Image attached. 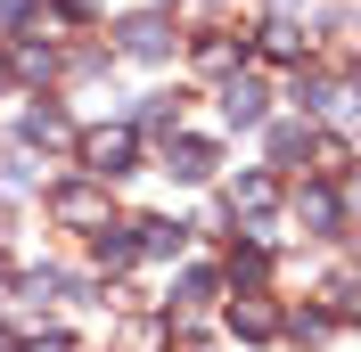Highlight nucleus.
I'll return each instance as SVG.
<instances>
[{"label":"nucleus","instance_id":"1","mask_svg":"<svg viewBox=\"0 0 361 352\" xmlns=\"http://www.w3.org/2000/svg\"><path fill=\"white\" fill-rule=\"evenodd\" d=\"M82 148V164L99 180H115V172H132V132H90V139H74Z\"/></svg>","mask_w":361,"mask_h":352},{"label":"nucleus","instance_id":"2","mask_svg":"<svg viewBox=\"0 0 361 352\" xmlns=\"http://www.w3.org/2000/svg\"><path fill=\"white\" fill-rule=\"evenodd\" d=\"M49 213L66 221V230H107V197H99V189H58Z\"/></svg>","mask_w":361,"mask_h":352},{"label":"nucleus","instance_id":"3","mask_svg":"<svg viewBox=\"0 0 361 352\" xmlns=\"http://www.w3.org/2000/svg\"><path fill=\"white\" fill-rule=\"evenodd\" d=\"M271 205H279V180H271V172L230 180V213H238V221H271Z\"/></svg>","mask_w":361,"mask_h":352},{"label":"nucleus","instance_id":"4","mask_svg":"<svg viewBox=\"0 0 361 352\" xmlns=\"http://www.w3.org/2000/svg\"><path fill=\"white\" fill-rule=\"evenodd\" d=\"M295 213H304V230H320V238H337V230H345V197H337V189H304Z\"/></svg>","mask_w":361,"mask_h":352},{"label":"nucleus","instance_id":"5","mask_svg":"<svg viewBox=\"0 0 361 352\" xmlns=\"http://www.w3.org/2000/svg\"><path fill=\"white\" fill-rule=\"evenodd\" d=\"M17 132L33 139V148H66V139H74V123H66L58 107H25V123H17Z\"/></svg>","mask_w":361,"mask_h":352},{"label":"nucleus","instance_id":"6","mask_svg":"<svg viewBox=\"0 0 361 352\" xmlns=\"http://www.w3.org/2000/svg\"><path fill=\"white\" fill-rule=\"evenodd\" d=\"M164 172H173V180H205V172H214V148H205V139H173Z\"/></svg>","mask_w":361,"mask_h":352},{"label":"nucleus","instance_id":"7","mask_svg":"<svg viewBox=\"0 0 361 352\" xmlns=\"http://www.w3.org/2000/svg\"><path fill=\"white\" fill-rule=\"evenodd\" d=\"M123 49H132V58H164V49H173L164 17H132V25H123Z\"/></svg>","mask_w":361,"mask_h":352},{"label":"nucleus","instance_id":"8","mask_svg":"<svg viewBox=\"0 0 361 352\" xmlns=\"http://www.w3.org/2000/svg\"><path fill=\"white\" fill-rule=\"evenodd\" d=\"M132 230H140V254H180V238H189V221H132Z\"/></svg>","mask_w":361,"mask_h":352},{"label":"nucleus","instance_id":"9","mask_svg":"<svg viewBox=\"0 0 361 352\" xmlns=\"http://www.w3.org/2000/svg\"><path fill=\"white\" fill-rule=\"evenodd\" d=\"M222 115H230V123H263V82H247V74H238V82L222 90Z\"/></svg>","mask_w":361,"mask_h":352},{"label":"nucleus","instance_id":"10","mask_svg":"<svg viewBox=\"0 0 361 352\" xmlns=\"http://www.w3.org/2000/svg\"><path fill=\"white\" fill-rule=\"evenodd\" d=\"M230 328H238V336H271V328H279V311H271L263 295H238V303H230Z\"/></svg>","mask_w":361,"mask_h":352},{"label":"nucleus","instance_id":"11","mask_svg":"<svg viewBox=\"0 0 361 352\" xmlns=\"http://www.w3.org/2000/svg\"><path fill=\"white\" fill-rule=\"evenodd\" d=\"M345 164H353V148H345L337 132H329V139H312V172H320V180H345Z\"/></svg>","mask_w":361,"mask_h":352},{"label":"nucleus","instance_id":"12","mask_svg":"<svg viewBox=\"0 0 361 352\" xmlns=\"http://www.w3.org/2000/svg\"><path fill=\"white\" fill-rule=\"evenodd\" d=\"M132 254H140V246H132V238H123V230L107 221V230H99V270H132Z\"/></svg>","mask_w":361,"mask_h":352},{"label":"nucleus","instance_id":"13","mask_svg":"<svg viewBox=\"0 0 361 352\" xmlns=\"http://www.w3.org/2000/svg\"><path fill=\"white\" fill-rule=\"evenodd\" d=\"M304 49H312V42H304L288 17H279V25H263V58H304Z\"/></svg>","mask_w":361,"mask_h":352},{"label":"nucleus","instance_id":"14","mask_svg":"<svg viewBox=\"0 0 361 352\" xmlns=\"http://www.w3.org/2000/svg\"><path fill=\"white\" fill-rule=\"evenodd\" d=\"M263 270H271V254H263V246H247V254L230 263V279H247V287H255V279H263Z\"/></svg>","mask_w":361,"mask_h":352},{"label":"nucleus","instance_id":"15","mask_svg":"<svg viewBox=\"0 0 361 352\" xmlns=\"http://www.w3.org/2000/svg\"><path fill=\"white\" fill-rule=\"evenodd\" d=\"M25 352H66V336H42V344H25Z\"/></svg>","mask_w":361,"mask_h":352},{"label":"nucleus","instance_id":"16","mask_svg":"<svg viewBox=\"0 0 361 352\" xmlns=\"http://www.w3.org/2000/svg\"><path fill=\"white\" fill-rule=\"evenodd\" d=\"M0 352H17V336H8V328H0Z\"/></svg>","mask_w":361,"mask_h":352},{"label":"nucleus","instance_id":"17","mask_svg":"<svg viewBox=\"0 0 361 352\" xmlns=\"http://www.w3.org/2000/svg\"><path fill=\"white\" fill-rule=\"evenodd\" d=\"M0 82H8V58H0Z\"/></svg>","mask_w":361,"mask_h":352}]
</instances>
